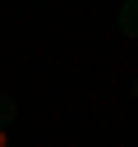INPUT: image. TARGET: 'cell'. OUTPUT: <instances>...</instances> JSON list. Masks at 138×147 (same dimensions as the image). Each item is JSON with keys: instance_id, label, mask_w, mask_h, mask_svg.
Returning a JSON list of instances; mask_svg holds the SVG:
<instances>
[{"instance_id": "obj_1", "label": "cell", "mask_w": 138, "mask_h": 147, "mask_svg": "<svg viewBox=\"0 0 138 147\" xmlns=\"http://www.w3.org/2000/svg\"><path fill=\"white\" fill-rule=\"evenodd\" d=\"M115 28H120L124 37H138V0H124V5H120V14H115Z\"/></svg>"}, {"instance_id": "obj_3", "label": "cell", "mask_w": 138, "mask_h": 147, "mask_svg": "<svg viewBox=\"0 0 138 147\" xmlns=\"http://www.w3.org/2000/svg\"><path fill=\"white\" fill-rule=\"evenodd\" d=\"M133 101H138V78H133Z\"/></svg>"}, {"instance_id": "obj_2", "label": "cell", "mask_w": 138, "mask_h": 147, "mask_svg": "<svg viewBox=\"0 0 138 147\" xmlns=\"http://www.w3.org/2000/svg\"><path fill=\"white\" fill-rule=\"evenodd\" d=\"M0 147H9V124H0Z\"/></svg>"}]
</instances>
